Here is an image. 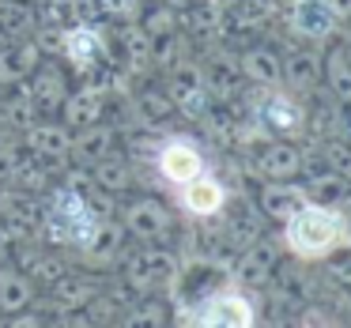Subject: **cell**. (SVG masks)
<instances>
[{
	"mask_svg": "<svg viewBox=\"0 0 351 328\" xmlns=\"http://www.w3.org/2000/svg\"><path fill=\"white\" fill-rule=\"evenodd\" d=\"M283 253L298 264H325L332 253L351 245V219L343 207H328L317 200H306L287 223H280Z\"/></svg>",
	"mask_w": 351,
	"mask_h": 328,
	"instance_id": "6da1fadb",
	"label": "cell"
},
{
	"mask_svg": "<svg viewBox=\"0 0 351 328\" xmlns=\"http://www.w3.org/2000/svg\"><path fill=\"white\" fill-rule=\"evenodd\" d=\"M178 253L167 242H136L132 249L121 253L117 260V279L132 290V294H167L170 279L178 272Z\"/></svg>",
	"mask_w": 351,
	"mask_h": 328,
	"instance_id": "7a4b0ae2",
	"label": "cell"
},
{
	"mask_svg": "<svg viewBox=\"0 0 351 328\" xmlns=\"http://www.w3.org/2000/svg\"><path fill=\"white\" fill-rule=\"evenodd\" d=\"M257 310H261V302L253 298V290L227 279L219 290H212L204 302L178 310L174 320L178 325H208V328H215V325L219 328H245L261 317Z\"/></svg>",
	"mask_w": 351,
	"mask_h": 328,
	"instance_id": "3957f363",
	"label": "cell"
},
{
	"mask_svg": "<svg viewBox=\"0 0 351 328\" xmlns=\"http://www.w3.org/2000/svg\"><path fill=\"white\" fill-rule=\"evenodd\" d=\"M117 223L125 227V234L132 242H170L178 234V212L174 204H167L155 192H125L117 200Z\"/></svg>",
	"mask_w": 351,
	"mask_h": 328,
	"instance_id": "277c9868",
	"label": "cell"
},
{
	"mask_svg": "<svg viewBox=\"0 0 351 328\" xmlns=\"http://www.w3.org/2000/svg\"><path fill=\"white\" fill-rule=\"evenodd\" d=\"M57 57L69 64L72 76H91L95 68L110 64V23L106 19H72L61 34Z\"/></svg>",
	"mask_w": 351,
	"mask_h": 328,
	"instance_id": "5b68a950",
	"label": "cell"
},
{
	"mask_svg": "<svg viewBox=\"0 0 351 328\" xmlns=\"http://www.w3.org/2000/svg\"><path fill=\"white\" fill-rule=\"evenodd\" d=\"M250 114L261 125L265 136H283V140L306 136V106L283 84L280 87H257L250 94Z\"/></svg>",
	"mask_w": 351,
	"mask_h": 328,
	"instance_id": "8992f818",
	"label": "cell"
},
{
	"mask_svg": "<svg viewBox=\"0 0 351 328\" xmlns=\"http://www.w3.org/2000/svg\"><path fill=\"white\" fill-rule=\"evenodd\" d=\"M230 279V264L208 257V253H193L189 260H178V272L167 287V298L174 310H185V305L204 302L212 290H219L223 283Z\"/></svg>",
	"mask_w": 351,
	"mask_h": 328,
	"instance_id": "52a82bcc",
	"label": "cell"
},
{
	"mask_svg": "<svg viewBox=\"0 0 351 328\" xmlns=\"http://www.w3.org/2000/svg\"><path fill=\"white\" fill-rule=\"evenodd\" d=\"M162 91L178 106V117H204L212 110V99H208V87H204V68H200V57L193 53H182L174 64L162 68Z\"/></svg>",
	"mask_w": 351,
	"mask_h": 328,
	"instance_id": "ba28073f",
	"label": "cell"
},
{
	"mask_svg": "<svg viewBox=\"0 0 351 328\" xmlns=\"http://www.w3.org/2000/svg\"><path fill=\"white\" fill-rule=\"evenodd\" d=\"M280 260H283V238H280V230H265V234L253 238L245 249L234 253L230 275H234V283H242V287H250V290H268V283H272Z\"/></svg>",
	"mask_w": 351,
	"mask_h": 328,
	"instance_id": "9c48e42d",
	"label": "cell"
},
{
	"mask_svg": "<svg viewBox=\"0 0 351 328\" xmlns=\"http://www.w3.org/2000/svg\"><path fill=\"white\" fill-rule=\"evenodd\" d=\"M110 64H117L129 79H144L155 72V38L136 19L110 27Z\"/></svg>",
	"mask_w": 351,
	"mask_h": 328,
	"instance_id": "30bf717a",
	"label": "cell"
},
{
	"mask_svg": "<svg viewBox=\"0 0 351 328\" xmlns=\"http://www.w3.org/2000/svg\"><path fill=\"white\" fill-rule=\"evenodd\" d=\"M204 68V87H208V99L219 102V106H230V102H242L245 99V76H242V64H238V49L219 46L212 42L200 61Z\"/></svg>",
	"mask_w": 351,
	"mask_h": 328,
	"instance_id": "8fae6325",
	"label": "cell"
},
{
	"mask_svg": "<svg viewBox=\"0 0 351 328\" xmlns=\"http://www.w3.org/2000/svg\"><path fill=\"white\" fill-rule=\"evenodd\" d=\"M283 23L306 46H325V42H332L343 31L340 16H336V8L328 0H287Z\"/></svg>",
	"mask_w": 351,
	"mask_h": 328,
	"instance_id": "7c38bea8",
	"label": "cell"
},
{
	"mask_svg": "<svg viewBox=\"0 0 351 328\" xmlns=\"http://www.w3.org/2000/svg\"><path fill=\"white\" fill-rule=\"evenodd\" d=\"M155 170H159V177L170 185V189H178V185H185L189 177H197V174L208 170L204 147H200L197 140H189V136L159 140V144H155Z\"/></svg>",
	"mask_w": 351,
	"mask_h": 328,
	"instance_id": "4fadbf2b",
	"label": "cell"
},
{
	"mask_svg": "<svg viewBox=\"0 0 351 328\" xmlns=\"http://www.w3.org/2000/svg\"><path fill=\"white\" fill-rule=\"evenodd\" d=\"M19 144L34 155V159L49 162V166H69L72 162V129L61 117H34L23 132Z\"/></svg>",
	"mask_w": 351,
	"mask_h": 328,
	"instance_id": "5bb4252c",
	"label": "cell"
},
{
	"mask_svg": "<svg viewBox=\"0 0 351 328\" xmlns=\"http://www.w3.org/2000/svg\"><path fill=\"white\" fill-rule=\"evenodd\" d=\"M178 212L185 215V219H193V223H212V219H219V212L227 207V200H230V192H227V185L219 181L215 174H197V177H189L185 185H178Z\"/></svg>",
	"mask_w": 351,
	"mask_h": 328,
	"instance_id": "9a60e30c",
	"label": "cell"
},
{
	"mask_svg": "<svg viewBox=\"0 0 351 328\" xmlns=\"http://www.w3.org/2000/svg\"><path fill=\"white\" fill-rule=\"evenodd\" d=\"M27 91H31V99H34L38 117H57L64 94L72 91V72H69V64H64L61 57H49V53H46L38 64H34L31 76H27Z\"/></svg>",
	"mask_w": 351,
	"mask_h": 328,
	"instance_id": "2e32d148",
	"label": "cell"
},
{
	"mask_svg": "<svg viewBox=\"0 0 351 328\" xmlns=\"http://www.w3.org/2000/svg\"><path fill=\"white\" fill-rule=\"evenodd\" d=\"M106 279H110V275L99 272V268H87V264L76 268V264H72L61 279L49 283L46 290H38V294H46V305L53 313H69V310H84V305L99 294V287Z\"/></svg>",
	"mask_w": 351,
	"mask_h": 328,
	"instance_id": "e0dca14e",
	"label": "cell"
},
{
	"mask_svg": "<svg viewBox=\"0 0 351 328\" xmlns=\"http://www.w3.org/2000/svg\"><path fill=\"white\" fill-rule=\"evenodd\" d=\"M306 166V147H298L295 140L283 136H268L253 147V170H257L265 181H291V177H302Z\"/></svg>",
	"mask_w": 351,
	"mask_h": 328,
	"instance_id": "ac0fdd59",
	"label": "cell"
},
{
	"mask_svg": "<svg viewBox=\"0 0 351 328\" xmlns=\"http://www.w3.org/2000/svg\"><path fill=\"white\" fill-rule=\"evenodd\" d=\"M268 230V219L261 215L257 200L242 197V200H227V207L219 212V242L230 253L245 249L253 238H261Z\"/></svg>",
	"mask_w": 351,
	"mask_h": 328,
	"instance_id": "d6986e66",
	"label": "cell"
},
{
	"mask_svg": "<svg viewBox=\"0 0 351 328\" xmlns=\"http://www.w3.org/2000/svg\"><path fill=\"white\" fill-rule=\"evenodd\" d=\"M0 227L8 230L16 242L23 238H38L42 227V197L16 185H0Z\"/></svg>",
	"mask_w": 351,
	"mask_h": 328,
	"instance_id": "ffe728a7",
	"label": "cell"
},
{
	"mask_svg": "<svg viewBox=\"0 0 351 328\" xmlns=\"http://www.w3.org/2000/svg\"><path fill=\"white\" fill-rule=\"evenodd\" d=\"M110 114V91L102 79L87 76L84 84H76L69 94H64L61 110H57V117H61L69 129H84V125H95L102 121V117Z\"/></svg>",
	"mask_w": 351,
	"mask_h": 328,
	"instance_id": "44dd1931",
	"label": "cell"
},
{
	"mask_svg": "<svg viewBox=\"0 0 351 328\" xmlns=\"http://www.w3.org/2000/svg\"><path fill=\"white\" fill-rule=\"evenodd\" d=\"M129 249V234H125V227L117 223V215H110V219H99L95 223V230L87 234V242L80 245V260H84L87 268H99V272H114V264L121 260V253Z\"/></svg>",
	"mask_w": 351,
	"mask_h": 328,
	"instance_id": "7402d4cb",
	"label": "cell"
},
{
	"mask_svg": "<svg viewBox=\"0 0 351 328\" xmlns=\"http://www.w3.org/2000/svg\"><path fill=\"white\" fill-rule=\"evenodd\" d=\"M182 31L193 34L197 42H223L230 38V16L227 0H193L182 8Z\"/></svg>",
	"mask_w": 351,
	"mask_h": 328,
	"instance_id": "603a6c76",
	"label": "cell"
},
{
	"mask_svg": "<svg viewBox=\"0 0 351 328\" xmlns=\"http://www.w3.org/2000/svg\"><path fill=\"white\" fill-rule=\"evenodd\" d=\"M283 87L298 99H313L321 87V49L317 46H295L283 53Z\"/></svg>",
	"mask_w": 351,
	"mask_h": 328,
	"instance_id": "cb8c5ba5",
	"label": "cell"
},
{
	"mask_svg": "<svg viewBox=\"0 0 351 328\" xmlns=\"http://www.w3.org/2000/svg\"><path fill=\"white\" fill-rule=\"evenodd\" d=\"M253 200H257L261 215L268 219V227H280V223H287L310 197H306L302 181H298V177H291V181H265Z\"/></svg>",
	"mask_w": 351,
	"mask_h": 328,
	"instance_id": "d4e9b609",
	"label": "cell"
},
{
	"mask_svg": "<svg viewBox=\"0 0 351 328\" xmlns=\"http://www.w3.org/2000/svg\"><path fill=\"white\" fill-rule=\"evenodd\" d=\"M238 64H242L245 84L253 87H280L283 84V53L268 42H250L238 49Z\"/></svg>",
	"mask_w": 351,
	"mask_h": 328,
	"instance_id": "484cf974",
	"label": "cell"
},
{
	"mask_svg": "<svg viewBox=\"0 0 351 328\" xmlns=\"http://www.w3.org/2000/svg\"><path fill=\"white\" fill-rule=\"evenodd\" d=\"M321 87H328L340 106H351V46L343 38L325 42L321 49Z\"/></svg>",
	"mask_w": 351,
	"mask_h": 328,
	"instance_id": "4316f807",
	"label": "cell"
},
{
	"mask_svg": "<svg viewBox=\"0 0 351 328\" xmlns=\"http://www.w3.org/2000/svg\"><path fill=\"white\" fill-rule=\"evenodd\" d=\"M42 57L46 53H42V46H38L34 34L31 38H4L0 42V87L23 84Z\"/></svg>",
	"mask_w": 351,
	"mask_h": 328,
	"instance_id": "83f0119b",
	"label": "cell"
},
{
	"mask_svg": "<svg viewBox=\"0 0 351 328\" xmlns=\"http://www.w3.org/2000/svg\"><path fill=\"white\" fill-rule=\"evenodd\" d=\"M129 106H132V117L140 121V129H147V132H159V129H167L170 121H178V106L170 102V94L162 91V84L159 87L155 84L136 87Z\"/></svg>",
	"mask_w": 351,
	"mask_h": 328,
	"instance_id": "f1b7e54d",
	"label": "cell"
},
{
	"mask_svg": "<svg viewBox=\"0 0 351 328\" xmlns=\"http://www.w3.org/2000/svg\"><path fill=\"white\" fill-rule=\"evenodd\" d=\"M117 140H121V132L106 117L95 125H84V129H72V162L91 166V162H99V159L117 151Z\"/></svg>",
	"mask_w": 351,
	"mask_h": 328,
	"instance_id": "f546056e",
	"label": "cell"
},
{
	"mask_svg": "<svg viewBox=\"0 0 351 328\" xmlns=\"http://www.w3.org/2000/svg\"><path fill=\"white\" fill-rule=\"evenodd\" d=\"M38 302V287L34 279L16 264V260H4L0 264V320L12 317V313H23Z\"/></svg>",
	"mask_w": 351,
	"mask_h": 328,
	"instance_id": "4dcf8cb0",
	"label": "cell"
},
{
	"mask_svg": "<svg viewBox=\"0 0 351 328\" xmlns=\"http://www.w3.org/2000/svg\"><path fill=\"white\" fill-rule=\"evenodd\" d=\"M87 177H91V189L110 192V197H117V200H121L125 192H132V185H136L132 162L117 151L106 155V159H99V162H91V166H87Z\"/></svg>",
	"mask_w": 351,
	"mask_h": 328,
	"instance_id": "1f68e13d",
	"label": "cell"
},
{
	"mask_svg": "<svg viewBox=\"0 0 351 328\" xmlns=\"http://www.w3.org/2000/svg\"><path fill=\"white\" fill-rule=\"evenodd\" d=\"M230 34H261L276 23V0H227Z\"/></svg>",
	"mask_w": 351,
	"mask_h": 328,
	"instance_id": "d6a6232c",
	"label": "cell"
},
{
	"mask_svg": "<svg viewBox=\"0 0 351 328\" xmlns=\"http://www.w3.org/2000/svg\"><path fill=\"white\" fill-rule=\"evenodd\" d=\"M38 27L34 0H0V38H31Z\"/></svg>",
	"mask_w": 351,
	"mask_h": 328,
	"instance_id": "836d02e7",
	"label": "cell"
},
{
	"mask_svg": "<svg viewBox=\"0 0 351 328\" xmlns=\"http://www.w3.org/2000/svg\"><path fill=\"white\" fill-rule=\"evenodd\" d=\"M136 23L144 27L152 38H162V34L182 31V8H174V4H167V0H152V4L140 8Z\"/></svg>",
	"mask_w": 351,
	"mask_h": 328,
	"instance_id": "e575fe53",
	"label": "cell"
},
{
	"mask_svg": "<svg viewBox=\"0 0 351 328\" xmlns=\"http://www.w3.org/2000/svg\"><path fill=\"white\" fill-rule=\"evenodd\" d=\"M317 155L325 166H332L336 174H343L351 181V147L343 144L340 136H328V140H317Z\"/></svg>",
	"mask_w": 351,
	"mask_h": 328,
	"instance_id": "d590c367",
	"label": "cell"
},
{
	"mask_svg": "<svg viewBox=\"0 0 351 328\" xmlns=\"http://www.w3.org/2000/svg\"><path fill=\"white\" fill-rule=\"evenodd\" d=\"M42 4H49V8H61V12H69L72 19L84 12V0H42Z\"/></svg>",
	"mask_w": 351,
	"mask_h": 328,
	"instance_id": "8d00e7d4",
	"label": "cell"
},
{
	"mask_svg": "<svg viewBox=\"0 0 351 328\" xmlns=\"http://www.w3.org/2000/svg\"><path fill=\"white\" fill-rule=\"evenodd\" d=\"M12 245H16V238L0 227V264H4V260H12Z\"/></svg>",
	"mask_w": 351,
	"mask_h": 328,
	"instance_id": "74e56055",
	"label": "cell"
},
{
	"mask_svg": "<svg viewBox=\"0 0 351 328\" xmlns=\"http://www.w3.org/2000/svg\"><path fill=\"white\" fill-rule=\"evenodd\" d=\"M340 110H343V117H348V125H340V129H343V136H340V140L351 147V106H340Z\"/></svg>",
	"mask_w": 351,
	"mask_h": 328,
	"instance_id": "f35d334b",
	"label": "cell"
},
{
	"mask_svg": "<svg viewBox=\"0 0 351 328\" xmlns=\"http://www.w3.org/2000/svg\"><path fill=\"white\" fill-rule=\"evenodd\" d=\"M0 42H4V38H0Z\"/></svg>",
	"mask_w": 351,
	"mask_h": 328,
	"instance_id": "ab89813d",
	"label": "cell"
}]
</instances>
